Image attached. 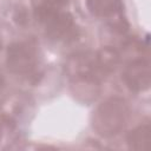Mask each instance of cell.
Listing matches in <instances>:
<instances>
[{"mask_svg":"<svg viewBox=\"0 0 151 151\" xmlns=\"http://www.w3.org/2000/svg\"><path fill=\"white\" fill-rule=\"evenodd\" d=\"M35 19L45 27L46 34L54 40L74 39L78 34V28L68 12L60 11L58 7L41 5L35 8Z\"/></svg>","mask_w":151,"mask_h":151,"instance_id":"6da1fadb","label":"cell"},{"mask_svg":"<svg viewBox=\"0 0 151 151\" xmlns=\"http://www.w3.org/2000/svg\"><path fill=\"white\" fill-rule=\"evenodd\" d=\"M129 117V106L122 98H111L104 101L93 113V129L101 136L118 133Z\"/></svg>","mask_w":151,"mask_h":151,"instance_id":"7a4b0ae2","label":"cell"},{"mask_svg":"<svg viewBox=\"0 0 151 151\" xmlns=\"http://www.w3.org/2000/svg\"><path fill=\"white\" fill-rule=\"evenodd\" d=\"M7 66L12 73L31 74L38 64V53L34 45L29 42H13L7 50Z\"/></svg>","mask_w":151,"mask_h":151,"instance_id":"3957f363","label":"cell"},{"mask_svg":"<svg viewBox=\"0 0 151 151\" xmlns=\"http://www.w3.org/2000/svg\"><path fill=\"white\" fill-rule=\"evenodd\" d=\"M65 71L73 80L80 79H96L97 73L100 71L97 55L93 52H78L68 57L65 63Z\"/></svg>","mask_w":151,"mask_h":151,"instance_id":"277c9868","label":"cell"},{"mask_svg":"<svg viewBox=\"0 0 151 151\" xmlns=\"http://www.w3.org/2000/svg\"><path fill=\"white\" fill-rule=\"evenodd\" d=\"M123 79L127 87L134 92H143L150 87L151 71L150 64L145 59H136L125 68Z\"/></svg>","mask_w":151,"mask_h":151,"instance_id":"5b68a950","label":"cell"},{"mask_svg":"<svg viewBox=\"0 0 151 151\" xmlns=\"http://www.w3.org/2000/svg\"><path fill=\"white\" fill-rule=\"evenodd\" d=\"M88 11L99 18L112 17L120 9V0H86Z\"/></svg>","mask_w":151,"mask_h":151,"instance_id":"8992f818","label":"cell"},{"mask_svg":"<svg viewBox=\"0 0 151 151\" xmlns=\"http://www.w3.org/2000/svg\"><path fill=\"white\" fill-rule=\"evenodd\" d=\"M73 94L79 100L83 101H90L96 99L99 87L96 79H80V80H73Z\"/></svg>","mask_w":151,"mask_h":151,"instance_id":"52a82bcc","label":"cell"},{"mask_svg":"<svg viewBox=\"0 0 151 151\" xmlns=\"http://www.w3.org/2000/svg\"><path fill=\"white\" fill-rule=\"evenodd\" d=\"M150 125L143 124L127 134V144L133 150H146L150 143Z\"/></svg>","mask_w":151,"mask_h":151,"instance_id":"ba28073f","label":"cell"},{"mask_svg":"<svg viewBox=\"0 0 151 151\" xmlns=\"http://www.w3.org/2000/svg\"><path fill=\"white\" fill-rule=\"evenodd\" d=\"M97 63L98 66L100 68V71L103 72H110L112 70H114V67L118 65L119 60H120V54L119 52L110 46L103 47L101 50H99L97 53Z\"/></svg>","mask_w":151,"mask_h":151,"instance_id":"9c48e42d","label":"cell"},{"mask_svg":"<svg viewBox=\"0 0 151 151\" xmlns=\"http://www.w3.org/2000/svg\"><path fill=\"white\" fill-rule=\"evenodd\" d=\"M13 19L15 20V22L18 25H26L27 21H28V15H27V12L24 7H18L15 11H14V14H13Z\"/></svg>","mask_w":151,"mask_h":151,"instance_id":"30bf717a","label":"cell"},{"mask_svg":"<svg viewBox=\"0 0 151 151\" xmlns=\"http://www.w3.org/2000/svg\"><path fill=\"white\" fill-rule=\"evenodd\" d=\"M42 1L45 5H48L52 7H58V8L68 2V0H42Z\"/></svg>","mask_w":151,"mask_h":151,"instance_id":"8fae6325","label":"cell"},{"mask_svg":"<svg viewBox=\"0 0 151 151\" xmlns=\"http://www.w3.org/2000/svg\"><path fill=\"white\" fill-rule=\"evenodd\" d=\"M4 84H5V80H4V77H2V74L0 72V92H1V90L4 87Z\"/></svg>","mask_w":151,"mask_h":151,"instance_id":"7c38bea8","label":"cell"},{"mask_svg":"<svg viewBox=\"0 0 151 151\" xmlns=\"http://www.w3.org/2000/svg\"><path fill=\"white\" fill-rule=\"evenodd\" d=\"M1 131H2V120H0V138H1Z\"/></svg>","mask_w":151,"mask_h":151,"instance_id":"4fadbf2b","label":"cell"}]
</instances>
